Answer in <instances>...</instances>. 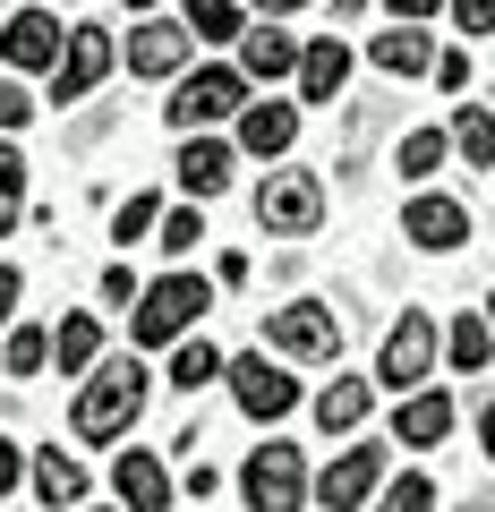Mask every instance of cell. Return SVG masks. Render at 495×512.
<instances>
[{
	"label": "cell",
	"instance_id": "obj_1",
	"mask_svg": "<svg viewBox=\"0 0 495 512\" xmlns=\"http://www.w3.org/2000/svg\"><path fill=\"white\" fill-rule=\"evenodd\" d=\"M137 410H146V367L137 359H103L86 384H77V410H69V427L86 444H120L137 427Z\"/></svg>",
	"mask_w": 495,
	"mask_h": 512
},
{
	"label": "cell",
	"instance_id": "obj_2",
	"mask_svg": "<svg viewBox=\"0 0 495 512\" xmlns=\"http://www.w3.org/2000/svg\"><path fill=\"white\" fill-rule=\"evenodd\" d=\"M214 308V282L205 274H163V282H146L137 291V316H129V333L146 350H163V342H188V325Z\"/></svg>",
	"mask_w": 495,
	"mask_h": 512
},
{
	"label": "cell",
	"instance_id": "obj_3",
	"mask_svg": "<svg viewBox=\"0 0 495 512\" xmlns=\"http://www.w3.org/2000/svg\"><path fill=\"white\" fill-rule=\"evenodd\" d=\"M248 111V69H188L180 86H171V111L163 120L180 128V137H197V128H214V120H239Z\"/></svg>",
	"mask_w": 495,
	"mask_h": 512
},
{
	"label": "cell",
	"instance_id": "obj_4",
	"mask_svg": "<svg viewBox=\"0 0 495 512\" xmlns=\"http://www.w3.org/2000/svg\"><path fill=\"white\" fill-rule=\"evenodd\" d=\"M239 495H248V512H299L308 504V461H299V444H257V453L239 461Z\"/></svg>",
	"mask_w": 495,
	"mask_h": 512
},
{
	"label": "cell",
	"instance_id": "obj_5",
	"mask_svg": "<svg viewBox=\"0 0 495 512\" xmlns=\"http://www.w3.org/2000/svg\"><path fill=\"white\" fill-rule=\"evenodd\" d=\"M257 222L265 231H282V239H299V231H316V222H325V180H316V171H274V180L257 188Z\"/></svg>",
	"mask_w": 495,
	"mask_h": 512
},
{
	"label": "cell",
	"instance_id": "obj_6",
	"mask_svg": "<svg viewBox=\"0 0 495 512\" xmlns=\"http://www.w3.org/2000/svg\"><path fill=\"white\" fill-rule=\"evenodd\" d=\"M265 342H274L282 359H333V350H342V316H333L325 299H291V308L265 316Z\"/></svg>",
	"mask_w": 495,
	"mask_h": 512
},
{
	"label": "cell",
	"instance_id": "obj_7",
	"mask_svg": "<svg viewBox=\"0 0 495 512\" xmlns=\"http://www.w3.org/2000/svg\"><path fill=\"white\" fill-rule=\"evenodd\" d=\"M231 393H239L248 419H291V410H299V376L282 359H265V350H239V359H231Z\"/></svg>",
	"mask_w": 495,
	"mask_h": 512
},
{
	"label": "cell",
	"instance_id": "obj_8",
	"mask_svg": "<svg viewBox=\"0 0 495 512\" xmlns=\"http://www.w3.org/2000/svg\"><path fill=\"white\" fill-rule=\"evenodd\" d=\"M367 495H385V444H350V453H333L325 478H316V504L325 512H359Z\"/></svg>",
	"mask_w": 495,
	"mask_h": 512
},
{
	"label": "cell",
	"instance_id": "obj_9",
	"mask_svg": "<svg viewBox=\"0 0 495 512\" xmlns=\"http://www.w3.org/2000/svg\"><path fill=\"white\" fill-rule=\"evenodd\" d=\"M103 69H111V35H103V26H69V43H60V69H52V111L86 103V94L103 86Z\"/></svg>",
	"mask_w": 495,
	"mask_h": 512
},
{
	"label": "cell",
	"instance_id": "obj_10",
	"mask_svg": "<svg viewBox=\"0 0 495 512\" xmlns=\"http://www.w3.org/2000/svg\"><path fill=\"white\" fill-rule=\"evenodd\" d=\"M427 367H436V316H402L376 350V384L402 393V384H427Z\"/></svg>",
	"mask_w": 495,
	"mask_h": 512
},
{
	"label": "cell",
	"instance_id": "obj_11",
	"mask_svg": "<svg viewBox=\"0 0 495 512\" xmlns=\"http://www.w3.org/2000/svg\"><path fill=\"white\" fill-rule=\"evenodd\" d=\"M402 239H410V248H436V256H444V248H470V205L427 188V197L402 205Z\"/></svg>",
	"mask_w": 495,
	"mask_h": 512
},
{
	"label": "cell",
	"instance_id": "obj_12",
	"mask_svg": "<svg viewBox=\"0 0 495 512\" xmlns=\"http://www.w3.org/2000/svg\"><path fill=\"white\" fill-rule=\"evenodd\" d=\"M60 43H69V35H60L52 9H18V18L0 26V60H9V69H43V77H52L60 69Z\"/></svg>",
	"mask_w": 495,
	"mask_h": 512
},
{
	"label": "cell",
	"instance_id": "obj_13",
	"mask_svg": "<svg viewBox=\"0 0 495 512\" xmlns=\"http://www.w3.org/2000/svg\"><path fill=\"white\" fill-rule=\"evenodd\" d=\"M188 26H171V18H146V26H129V69L137 77H171V69H188Z\"/></svg>",
	"mask_w": 495,
	"mask_h": 512
},
{
	"label": "cell",
	"instance_id": "obj_14",
	"mask_svg": "<svg viewBox=\"0 0 495 512\" xmlns=\"http://www.w3.org/2000/svg\"><path fill=\"white\" fill-rule=\"evenodd\" d=\"M231 163H239V146H222V137H205V128H197V137H188V146H180V188H188V197H222V188H231Z\"/></svg>",
	"mask_w": 495,
	"mask_h": 512
},
{
	"label": "cell",
	"instance_id": "obj_15",
	"mask_svg": "<svg viewBox=\"0 0 495 512\" xmlns=\"http://www.w3.org/2000/svg\"><path fill=\"white\" fill-rule=\"evenodd\" d=\"M393 436L410 444V453H427V444L453 436V393H436V384H419L402 410H393Z\"/></svg>",
	"mask_w": 495,
	"mask_h": 512
},
{
	"label": "cell",
	"instance_id": "obj_16",
	"mask_svg": "<svg viewBox=\"0 0 495 512\" xmlns=\"http://www.w3.org/2000/svg\"><path fill=\"white\" fill-rule=\"evenodd\" d=\"M111 487H120V512H171V478L154 453H120L111 461Z\"/></svg>",
	"mask_w": 495,
	"mask_h": 512
},
{
	"label": "cell",
	"instance_id": "obj_17",
	"mask_svg": "<svg viewBox=\"0 0 495 512\" xmlns=\"http://www.w3.org/2000/svg\"><path fill=\"white\" fill-rule=\"evenodd\" d=\"M291 137H299V111L291 103H248V111H239V154L274 163V154H291Z\"/></svg>",
	"mask_w": 495,
	"mask_h": 512
},
{
	"label": "cell",
	"instance_id": "obj_18",
	"mask_svg": "<svg viewBox=\"0 0 495 512\" xmlns=\"http://www.w3.org/2000/svg\"><path fill=\"white\" fill-rule=\"evenodd\" d=\"M367 60H376L385 77H436V43H427V26H393V35H376Z\"/></svg>",
	"mask_w": 495,
	"mask_h": 512
},
{
	"label": "cell",
	"instance_id": "obj_19",
	"mask_svg": "<svg viewBox=\"0 0 495 512\" xmlns=\"http://www.w3.org/2000/svg\"><path fill=\"white\" fill-rule=\"evenodd\" d=\"M299 52H308V43H291L282 26H248V35H239V69L248 77H291Z\"/></svg>",
	"mask_w": 495,
	"mask_h": 512
},
{
	"label": "cell",
	"instance_id": "obj_20",
	"mask_svg": "<svg viewBox=\"0 0 495 512\" xmlns=\"http://www.w3.org/2000/svg\"><path fill=\"white\" fill-rule=\"evenodd\" d=\"M367 402H376V393H367V376H333L325 393H316V427H325V436H350V427L367 419Z\"/></svg>",
	"mask_w": 495,
	"mask_h": 512
},
{
	"label": "cell",
	"instance_id": "obj_21",
	"mask_svg": "<svg viewBox=\"0 0 495 512\" xmlns=\"http://www.w3.org/2000/svg\"><path fill=\"white\" fill-rule=\"evenodd\" d=\"M342 77H350V43H308V52H299V86H308V103H333V94H342Z\"/></svg>",
	"mask_w": 495,
	"mask_h": 512
},
{
	"label": "cell",
	"instance_id": "obj_22",
	"mask_svg": "<svg viewBox=\"0 0 495 512\" xmlns=\"http://www.w3.org/2000/svg\"><path fill=\"white\" fill-rule=\"evenodd\" d=\"M52 359H60V376H94V359H103V325H94V316H60Z\"/></svg>",
	"mask_w": 495,
	"mask_h": 512
},
{
	"label": "cell",
	"instance_id": "obj_23",
	"mask_svg": "<svg viewBox=\"0 0 495 512\" xmlns=\"http://www.w3.org/2000/svg\"><path fill=\"white\" fill-rule=\"evenodd\" d=\"M35 495H43V504H86V470H77V461L69 453H35Z\"/></svg>",
	"mask_w": 495,
	"mask_h": 512
},
{
	"label": "cell",
	"instance_id": "obj_24",
	"mask_svg": "<svg viewBox=\"0 0 495 512\" xmlns=\"http://www.w3.org/2000/svg\"><path fill=\"white\" fill-rule=\"evenodd\" d=\"M180 26H188L197 43H239V35H248L231 0H188V9H180Z\"/></svg>",
	"mask_w": 495,
	"mask_h": 512
},
{
	"label": "cell",
	"instance_id": "obj_25",
	"mask_svg": "<svg viewBox=\"0 0 495 512\" xmlns=\"http://www.w3.org/2000/svg\"><path fill=\"white\" fill-rule=\"evenodd\" d=\"M222 367H231V359H222L214 342H180V350H171V384H180V393H197V384H214Z\"/></svg>",
	"mask_w": 495,
	"mask_h": 512
},
{
	"label": "cell",
	"instance_id": "obj_26",
	"mask_svg": "<svg viewBox=\"0 0 495 512\" xmlns=\"http://www.w3.org/2000/svg\"><path fill=\"white\" fill-rule=\"evenodd\" d=\"M453 154H470V171L495 163V111H453Z\"/></svg>",
	"mask_w": 495,
	"mask_h": 512
},
{
	"label": "cell",
	"instance_id": "obj_27",
	"mask_svg": "<svg viewBox=\"0 0 495 512\" xmlns=\"http://www.w3.org/2000/svg\"><path fill=\"white\" fill-rule=\"evenodd\" d=\"M444 350H453V367H461V376H478V367L495 359V325H487V316H461Z\"/></svg>",
	"mask_w": 495,
	"mask_h": 512
},
{
	"label": "cell",
	"instance_id": "obj_28",
	"mask_svg": "<svg viewBox=\"0 0 495 512\" xmlns=\"http://www.w3.org/2000/svg\"><path fill=\"white\" fill-rule=\"evenodd\" d=\"M26 222V154L18 146H0V239Z\"/></svg>",
	"mask_w": 495,
	"mask_h": 512
},
{
	"label": "cell",
	"instance_id": "obj_29",
	"mask_svg": "<svg viewBox=\"0 0 495 512\" xmlns=\"http://www.w3.org/2000/svg\"><path fill=\"white\" fill-rule=\"evenodd\" d=\"M444 154H453V137H444V128H410V137H402V180H427Z\"/></svg>",
	"mask_w": 495,
	"mask_h": 512
},
{
	"label": "cell",
	"instance_id": "obj_30",
	"mask_svg": "<svg viewBox=\"0 0 495 512\" xmlns=\"http://www.w3.org/2000/svg\"><path fill=\"white\" fill-rule=\"evenodd\" d=\"M376 512H436V487H427L419 470H402V478H385V495H376Z\"/></svg>",
	"mask_w": 495,
	"mask_h": 512
},
{
	"label": "cell",
	"instance_id": "obj_31",
	"mask_svg": "<svg viewBox=\"0 0 495 512\" xmlns=\"http://www.w3.org/2000/svg\"><path fill=\"white\" fill-rule=\"evenodd\" d=\"M43 359H52V333L43 325H9V376H35Z\"/></svg>",
	"mask_w": 495,
	"mask_h": 512
},
{
	"label": "cell",
	"instance_id": "obj_32",
	"mask_svg": "<svg viewBox=\"0 0 495 512\" xmlns=\"http://www.w3.org/2000/svg\"><path fill=\"white\" fill-rule=\"evenodd\" d=\"M146 231H163V214H154V197H129L120 214H111V239L129 248V239H146Z\"/></svg>",
	"mask_w": 495,
	"mask_h": 512
},
{
	"label": "cell",
	"instance_id": "obj_33",
	"mask_svg": "<svg viewBox=\"0 0 495 512\" xmlns=\"http://www.w3.org/2000/svg\"><path fill=\"white\" fill-rule=\"evenodd\" d=\"M461 35H495V0H444Z\"/></svg>",
	"mask_w": 495,
	"mask_h": 512
},
{
	"label": "cell",
	"instance_id": "obj_34",
	"mask_svg": "<svg viewBox=\"0 0 495 512\" xmlns=\"http://www.w3.org/2000/svg\"><path fill=\"white\" fill-rule=\"evenodd\" d=\"M163 248H171V256H188V248H205V231H197V214H163Z\"/></svg>",
	"mask_w": 495,
	"mask_h": 512
},
{
	"label": "cell",
	"instance_id": "obj_35",
	"mask_svg": "<svg viewBox=\"0 0 495 512\" xmlns=\"http://www.w3.org/2000/svg\"><path fill=\"white\" fill-rule=\"evenodd\" d=\"M436 86H444V94L470 86V52H461V43H453V52H436Z\"/></svg>",
	"mask_w": 495,
	"mask_h": 512
},
{
	"label": "cell",
	"instance_id": "obj_36",
	"mask_svg": "<svg viewBox=\"0 0 495 512\" xmlns=\"http://www.w3.org/2000/svg\"><path fill=\"white\" fill-rule=\"evenodd\" d=\"M18 478H26V453L9 436H0V495H18Z\"/></svg>",
	"mask_w": 495,
	"mask_h": 512
},
{
	"label": "cell",
	"instance_id": "obj_37",
	"mask_svg": "<svg viewBox=\"0 0 495 512\" xmlns=\"http://www.w3.org/2000/svg\"><path fill=\"white\" fill-rule=\"evenodd\" d=\"M385 9H393V26H427V18L444 9V0H385Z\"/></svg>",
	"mask_w": 495,
	"mask_h": 512
},
{
	"label": "cell",
	"instance_id": "obj_38",
	"mask_svg": "<svg viewBox=\"0 0 495 512\" xmlns=\"http://www.w3.org/2000/svg\"><path fill=\"white\" fill-rule=\"evenodd\" d=\"M103 299H111V308H137V282H129V265H111V274H103Z\"/></svg>",
	"mask_w": 495,
	"mask_h": 512
},
{
	"label": "cell",
	"instance_id": "obj_39",
	"mask_svg": "<svg viewBox=\"0 0 495 512\" xmlns=\"http://www.w3.org/2000/svg\"><path fill=\"white\" fill-rule=\"evenodd\" d=\"M26 120H35V103H26L18 86H0V128H26Z\"/></svg>",
	"mask_w": 495,
	"mask_h": 512
},
{
	"label": "cell",
	"instance_id": "obj_40",
	"mask_svg": "<svg viewBox=\"0 0 495 512\" xmlns=\"http://www.w3.org/2000/svg\"><path fill=\"white\" fill-rule=\"evenodd\" d=\"M18 291H26V282H18V265H0V325L18 316Z\"/></svg>",
	"mask_w": 495,
	"mask_h": 512
},
{
	"label": "cell",
	"instance_id": "obj_41",
	"mask_svg": "<svg viewBox=\"0 0 495 512\" xmlns=\"http://www.w3.org/2000/svg\"><path fill=\"white\" fill-rule=\"evenodd\" d=\"M478 444H487V461H495V410H478Z\"/></svg>",
	"mask_w": 495,
	"mask_h": 512
},
{
	"label": "cell",
	"instance_id": "obj_42",
	"mask_svg": "<svg viewBox=\"0 0 495 512\" xmlns=\"http://www.w3.org/2000/svg\"><path fill=\"white\" fill-rule=\"evenodd\" d=\"M257 9H265V18H282V9H308V0H257Z\"/></svg>",
	"mask_w": 495,
	"mask_h": 512
},
{
	"label": "cell",
	"instance_id": "obj_43",
	"mask_svg": "<svg viewBox=\"0 0 495 512\" xmlns=\"http://www.w3.org/2000/svg\"><path fill=\"white\" fill-rule=\"evenodd\" d=\"M333 9H342V18H350V9H359V0H333Z\"/></svg>",
	"mask_w": 495,
	"mask_h": 512
},
{
	"label": "cell",
	"instance_id": "obj_44",
	"mask_svg": "<svg viewBox=\"0 0 495 512\" xmlns=\"http://www.w3.org/2000/svg\"><path fill=\"white\" fill-rule=\"evenodd\" d=\"M86 512H120V504H86Z\"/></svg>",
	"mask_w": 495,
	"mask_h": 512
},
{
	"label": "cell",
	"instance_id": "obj_45",
	"mask_svg": "<svg viewBox=\"0 0 495 512\" xmlns=\"http://www.w3.org/2000/svg\"><path fill=\"white\" fill-rule=\"evenodd\" d=\"M129 9H154V0H129Z\"/></svg>",
	"mask_w": 495,
	"mask_h": 512
},
{
	"label": "cell",
	"instance_id": "obj_46",
	"mask_svg": "<svg viewBox=\"0 0 495 512\" xmlns=\"http://www.w3.org/2000/svg\"><path fill=\"white\" fill-rule=\"evenodd\" d=\"M487 325H495V299H487Z\"/></svg>",
	"mask_w": 495,
	"mask_h": 512
},
{
	"label": "cell",
	"instance_id": "obj_47",
	"mask_svg": "<svg viewBox=\"0 0 495 512\" xmlns=\"http://www.w3.org/2000/svg\"><path fill=\"white\" fill-rule=\"evenodd\" d=\"M470 512H495V504H470Z\"/></svg>",
	"mask_w": 495,
	"mask_h": 512
}]
</instances>
